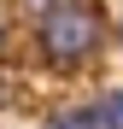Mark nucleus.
Segmentation results:
<instances>
[{
	"label": "nucleus",
	"mask_w": 123,
	"mask_h": 129,
	"mask_svg": "<svg viewBox=\"0 0 123 129\" xmlns=\"http://www.w3.org/2000/svg\"><path fill=\"white\" fill-rule=\"evenodd\" d=\"M41 129H94V123H88V112H82V106H65V112H53Z\"/></svg>",
	"instance_id": "nucleus-3"
},
{
	"label": "nucleus",
	"mask_w": 123,
	"mask_h": 129,
	"mask_svg": "<svg viewBox=\"0 0 123 129\" xmlns=\"http://www.w3.org/2000/svg\"><path fill=\"white\" fill-rule=\"evenodd\" d=\"M117 41H123V18H117Z\"/></svg>",
	"instance_id": "nucleus-5"
},
{
	"label": "nucleus",
	"mask_w": 123,
	"mask_h": 129,
	"mask_svg": "<svg viewBox=\"0 0 123 129\" xmlns=\"http://www.w3.org/2000/svg\"><path fill=\"white\" fill-rule=\"evenodd\" d=\"M82 112H88V123H94V129H123V88H106V94H94L88 106H82Z\"/></svg>",
	"instance_id": "nucleus-2"
},
{
	"label": "nucleus",
	"mask_w": 123,
	"mask_h": 129,
	"mask_svg": "<svg viewBox=\"0 0 123 129\" xmlns=\"http://www.w3.org/2000/svg\"><path fill=\"white\" fill-rule=\"evenodd\" d=\"M24 6H29V12H41V6H47V0H24Z\"/></svg>",
	"instance_id": "nucleus-4"
},
{
	"label": "nucleus",
	"mask_w": 123,
	"mask_h": 129,
	"mask_svg": "<svg viewBox=\"0 0 123 129\" xmlns=\"http://www.w3.org/2000/svg\"><path fill=\"white\" fill-rule=\"evenodd\" d=\"M106 47V12L94 0H47L35 12V53L53 71H82Z\"/></svg>",
	"instance_id": "nucleus-1"
}]
</instances>
